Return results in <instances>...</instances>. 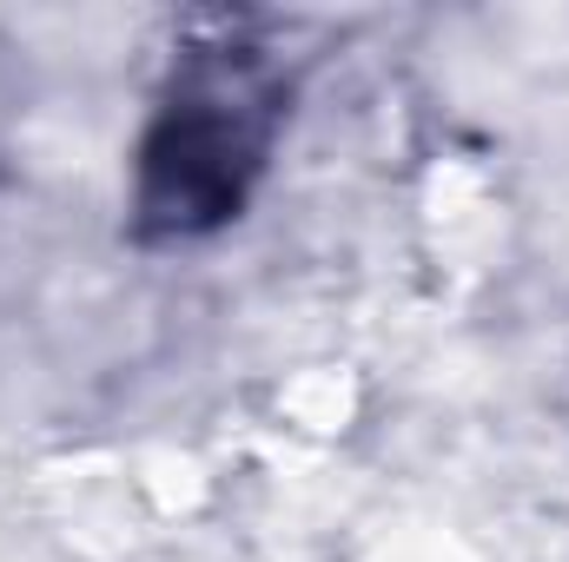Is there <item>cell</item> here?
<instances>
[{
  "label": "cell",
  "mask_w": 569,
  "mask_h": 562,
  "mask_svg": "<svg viewBox=\"0 0 569 562\" xmlns=\"http://www.w3.org/2000/svg\"><path fill=\"white\" fill-rule=\"evenodd\" d=\"M291 113V80L279 53L239 27L212 20L172 53V73L152 100L133 165V232L146 245H199L226 232L284 133Z\"/></svg>",
  "instance_id": "1"
}]
</instances>
